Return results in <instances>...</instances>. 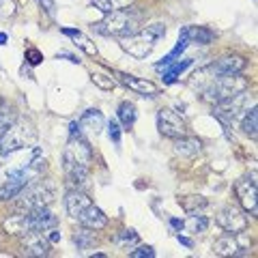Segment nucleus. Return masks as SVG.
Listing matches in <instances>:
<instances>
[{"label":"nucleus","instance_id":"21","mask_svg":"<svg viewBox=\"0 0 258 258\" xmlns=\"http://www.w3.org/2000/svg\"><path fill=\"white\" fill-rule=\"evenodd\" d=\"M181 37L187 43H198V45H209L215 39L213 30H209L205 26H185L181 30Z\"/></svg>","mask_w":258,"mask_h":258},{"label":"nucleus","instance_id":"7","mask_svg":"<svg viewBox=\"0 0 258 258\" xmlns=\"http://www.w3.org/2000/svg\"><path fill=\"white\" fill-rule=\"evenodd\" d=\"M247 97H249L247 91H243V93H237L232 97H226V99H220L217 103H213V114L228 127L232 120L239 116V112H245L249 108Z\"/></svg>","mask_w":258,"mask_h":258},{"label":"nucleus","instance_id":"25","mask_svg":"<svg viewBox=\"0 0 258 258\" xmlns=\"http://www.w3.org/2000/svg\"><path fill=\"white\" fill-rule=\"evenodd\" d=\"M91 5L101 13H114V11L127 9L132 5V0H91Z\"/></svg>","mask_w":258,"mask_h":258},{"label":"nucleus","instance_id":"14","mask_svg":"<svg viewBox=\"0 0 258 258\" xmlns=\"http://www.w3.org/2000/svg\"><path fill=\"white\" fill-rule=\"evenodd\" d=\"M76 222H78L80 226H86V228H91V230L97 232V230H103V228L108 226V215L103 213L99 207H95V205L91 203V205H88L84 211H82V215H80Z\"/></svg>","mask_w":258,"mask_h":258},{"label":"nucleus","instance_id":"15","mask_svg":"<svg viewBox=\"0 0 258 258\" xmlns=\"http://www.w3.org/2000/svg\"><path fill=\"white\" fill-rule=\"evenodd\" d=\"M93 200L88 198V194H84L82 189H69L67 196H64V209H67V213L74 217V220H78L80 215H82L84 209L91 205Z\"/></svg>","mask_w":258,"mask_h":258},{"label":"nucleus","instance_id":"9","mask_svg":"<svg viewBox=\"0 0 258 258\" xmlns=\"http://www.w3.org/2000/svg\"><path fill=\"white\" fill-rule=\"evenodd\" d=\"M157 129L164 138H170V140L187 136V125H185V120L176 114L174 110H159L157 112Z\"/></svg>","mask_w":258,"mask_h":258},{"label":"nucleus","instance_id":"29","mask_svg":"<svg viewBox=\"0 0 258 258\" xmlns=\"http://www.w3.org/2000/svg\"><path fill=\"white\" fill-rule=\"evenodd\" d=\"M187 45H189V43L181 37V39H179V43L174 45V50H172L170 54H168V56H164V58H161V62H157L155 67H157V69H164V67H168V64H172V62H174V58H176V56H181V54H183V50H185Z\"/></svg>","mask_w":258,"mask_h":258},{"label":"nucleus","instance_id":"35","mask_svg":"<svg viewBox=\"0 0 258 258\" xmlns=\"http://www.w3.org/2000/svg\"><path fill=\"white\" fill-rule=\"evenodd\" d=\"M129 256L132 258H153L155 256V249L151 245H140V247H136L134 252H129Z\"/></svg>","mask_w":258,"mask_h":258},{"label":"nucleus","instance_id":"38","mask_svg":"<svg viewBox=\"0 0 258 258\" xmlns=\"http://www.w3.org/2000/svg\"><path fill=\"white\" fill-rule=\"evenodd\" d=\"M39 3H41V7H45V11L47 13H54V9H56V5H54V0H39Z\"/></svg>","mask_w":258,"mask_h":258},{"label":"nucleus","instance_id":"4","mask_svg":"<svg viewBox=\"0 0 258 258\" xmlns=\"http://www.w3.org/2000/svg\"><path fill=\"white\" fill-rule=\"evenodd\" d=\"M166 35V26L164 24H153V26L140 28L138 32L129 37H120V47L134 58H147V56L153 52V47L159 41L161 37Z\"/></svg>","mask_w":258,"mask_h":258},{"label":"nucleus","instance_id":"41","mask_svg":"<svg viewBox=\"0 0 258 258\" xmlns=\"http://www.w3.org/2000/svg\"><path fill=\"white\" fill-rule=\"evenodd\" d=\"M7 41H9V37H7V32H0V45H5Z\"/></svg>","mask_w":258,"mask_h":258},{"label":"nucleus","instance_id":"37","mask_svg":"<svg viewBox=\"0 0 258 258\" xmlns=\"http://www.w3.org/2000/svg\"><path fill=\"white\" fill-rule=\"evenodd\" d=\"M108 134H110V140H114V144H120V125L116 120L108 123Z\"/></svg>","mask_w":258,"mask_h":258},{"label":"nucleus","instance_id":"8","mask_svg":"<svg viewBox=\"0 0 258 258\" xmlns=\"http://www.w3.org/2000/svg\"><path fill=\"white\" fill-rule=\"evenodd\" d=\"M217 224H220V228L226 230V232H230V235H241V232H245L247 230V213L243 211V209H239V207H224L220 213H217Z\"/></svg>","mask_w":258,"mask_h":258},{"label":"nucleus","instance_id":"18","mask_svg":"<svg viewBox=\"0 0 258 258\" xmlns=\"http://www.w3.org/2000/svg\"><path fill=\"white\" fill-rule=\"evenodd\" d=\"M78 125H80V132H88V134H99L103 125H106V118H103V114L97 108H91V110H86L82 118L78 120Z\"/></svg>","mask_w":258,"mask_h":258},{"label":"nucleus","instance_id":"5","mask_svg":"<svg viewBox=\"0 0 258 258\" xmlns=\"http://www.w3.org/2000/svg\"><path fill=\"white\" fill-rule=\"evenodd\" d=\"M54 200V187L47 181H32L26 185L11 203L15 211H32V209L47 207Z\"/></svg>","mask_w":258,"mask_h":258},{"label":"nucleus","instance_id":"28","mask_svg":"<svg viewBox=\"0 0 258 258\" xmlns=\"http://www.w3.org/2000/svg\"><path fill=\"white\" fill-rule=\"evenodd\" d=\"M183 228H187L189 232H205L209 228V220H207L205 215L189 213V220H187V224L183 222Z\"/></svg>","mask_w":258,"mask_h":258},{"label":"nucleus","instance_id":"33","mask_svg":"<svg viewBox=\"0 0 258 258\" xmlns=\"http://www.w3.org/2000/svg\"><path fill=\"white\" fill-rule=\"evenodd\" d=\"M15 13H18V7H15L13 0H0V18L9 20Z\"/></svg>","mask_w":258,"mask_h":258},{"label":"nucleus","instance_id":"20","mask_svg":"<svg viewBox=\"0 0 258 258\" xmlns=\"http://www.w3.org/2000/svg\"><path fill=\"white\" fill-rule=\"evenodd\" d=\"M241 249H243V245L239 243L237 235H230V232L226 237H220L213 243V252L217 256H239V254H243Z\"/></svg>","mask_w":258,"mask_h":258},{"label":"nucleus","instance_id":"13","mask_svg":"<svg viewBox=\"0 0 258 258\" xmlns=\"http://www.w3.org/2000/svg\"><path fill=\"white\" fill-rule=\"evenodd\" d=\"M22 247H24V254L26 256H35V258H41L50 254V239H47L45 232H39V230H32L28 235L22 237Z\"/></svg>","mask_w":258,"mask_h":258},{"label":"nucleus","instance_id":"24","mask_svg":"<svg viewBox=\"0 0 258 258\" xmlns=\"http://www.w3.org/2000/svg\"><path fill=\"white\" fill-rule=\"evenodd\" d=\"M241 129H243V134L249 136L252 140H256L258 136V110H256V103L252 108L245 110V116L241 120Z\"/></svg>","mask_w":258,"mask_h":258},{"label":"nucleus","instance_id":"26","mask_svg":"<svg viewBox=\"0 0 258 258\" xmlns=\"http://www.w3.org/2000/svg\"><path fill=\"white\" fill-rule=\"evenodd\" d=\"M118 120L127 129L134 127V123H136V108H134V103H129V101L120 103V106H118Z\"/></svg>","mask_w":258,"mask_h":258},{"label":"nucleus","instance_id":"3","mask_svg":"<svg viewBox=\"0 0 258 258\" xmlns=\"http://www.w3.org/2000/svg\"><path fill=\"white\" fill-rule=\"evenodd\" d=\"M35 138H37V132L30 120H13L9 129L3 134V138H0V164L7 157H11L13 153L28 149L35 142Z\"/></svg>","mask_w":258,"mask_h":258},{"label":"nucleus","instance_id":"22","mask_svg":"<svg viewBox=\"0 0 258 258\" xmlns=\"http://www.w3.org/2000/svg\"><path fill=\"white\" fill-rule=\"evenodd\" d=\"M60 32H62L64 37H69L78 47H82L84 54H88V56H97V45L84 35L82 30H76V28H60Z\"/></svg>","mask_w":258,"mask_h":258},{"label":"nucleus","instance_id":"36","mask_svg":"<svg viewBox=\"0 0 258 258\" xmlns=\"http://www.w3.org/2000/svg\"><path fill=\"white\" fill-rule=\"evenodd\" d=\"M26 60L32 64V67H37V64L43 62V54L37 50V47H28L26 50Z\"/></svg>","mask_w":258,"mask_h":258},{"label":"nucleus","instance_id":"2","mask_svg":"<svg viewBox=\"0 0 258 258\" xmlns=\"http://www.w3.org/2000/svg\"><path fill=\"white\" fill-rule=\"evenodd\" d=\"M95 32H99L103 37H129L134 32H138L140 26V13H136L134 9H123L114 13H106V18L95 24Z\"/></svg>","mask_w":258,"mask_h":258},{"label":"nucleus","instance_id":"42","mask_svg":"<svg viewBox=\"0 0 258 258\" xmlns=\"http://www.w3.org/2000/svg\"><path fill=\"white\" fill-rule=\"evenodd\" d=\"M5 106V101H3V97H0V108H3Z\"/></svg>","mask_w":258,"mask_h":258},{"label":"nucleus","instance_id":"1","mask_svg":"<svg viewBox=\"0 0 258 258\" xmlns=\"http://www.w3.org/2000/svg\"><path fill=\"white\" fill-rule=\"evenodd\" d=\"M91 164H93V149L88 140L82 134L71 136L62 153L64 174H67V181L71 187L76 189L84 187L88 181V172H91Z\"/></svg>","mask_w":258,"mask_h":258},{"label":"nucleus","instance_id":"23","mask_svg":"<svg viewBox=\"0 0 258 258\" xmlns=\"http://www.w3.org/2000/svg\"><path fill=\"white\" fill-rule=\"evenodd\" d=\"M74 243L78 247V252H86V249H91L95 243H97V235L95 230L86 228V226H82L76 235H74Z\"/></svg>","mask_w":258,"mask_h":258},{"label":"nucleus","instance_id":"40","mask_svg":"<svg viewBox=\"0 0 258 258\" xmlns=\"http://www.w3.org/2000/svg\"><path fill=\"white\" fill-rule=\"evenodd\" d=\"M170 224L174 226V228H179V230L183 228V222H181V220H170Z\"/></svg>","mask_w":258,"mask_h":258},{"label":"nucleus","instance_id":"19","mask_svg":"<svg viewBox=\"0 0 258 258\" xmlns=\"http://www.w3.org/2000/svg\"><path fill=\"white\" fill-rule=\"evenodd\" d=\"M174 153L181 157H196L203 153V142L194 136H181L174 140Z\"/></svg>","mask_w":258,"mask_h":258},{"label":"nucleus","instance_id":"11","mask_svg":"<svg viewBox=\"0 0 258 258\" xmlns=\"http://www.w3.org/2000/svg\"><path fill=\"white\" fill-rule=\"evenodd\" d=\"M247 67V60L243 56H237V54H226L215 58L211 64H209V71L217 78V76H232V74H241Z\"/></svg>","mask_w":258,"mask_h":258},{"label":"nucleus","instance_id":"12","mask_svg":"<svg viewBox=\"0 0 258 258\" xmlns=\"http://www.w3.org/2000/svg\"><path fill=\"white\" fill-rule=\"evenodd\" d=\"M116 80L123 86H127L129 91L138 93V95H144V97H155L159 95V86L155 82H151L147 78H138V76H132V74H123V71H116Z\"/></svg>","mask_w":258,"mask_h":258},{"label":"nucleus","instance_id":"32","mask_svg":"<svg viewBox=\"0 0 258 258\" xmlns=\"http://www.w3.org/2000/svg\"><path fill=\"white\" fill-rule=\"evenodd\" d=\"M203 207H207V200L203 196H189L187 200H183V209L187 213H198L196 209H203Z\"/></svg>","mask_w":258,"mask_h":258},{"label":"nucleus","instance_id":"10","mask_svg":"<svg viewBox=\"0 0 258 258\" xmlns=\"http://www.w3.org/2000/svg\"><path fill=\"white\" fill-rule=\"evenodd\" d=\"M235 191L239 196V203L243 207V211L249 215H256L258 213V200H256V172H252L245 179L237 181L235 185Z\"/></svg>","mask_w":258,"mask_h":258},{"label":"nucleus","instance_id":"16","mask_svg":"<svg viewBox=\"0 0 258 258\" xmlns=\"http://www.w3.org/2000/svg\"><path fill=\"white\" fill-rule=\"evenodd\" d=\"M3 226H5V230L13 237H24V235H28V232H32L30 217H28L26 211H15L13 215H9L3 222Z\"/></svg>","mask_w":258,"mask_h":258},{"label":"nucleus","instance_id":"17","mask_svg":"<svg viewBox=\"0 0 258 258\" xmlns=\"http://www.w3.org/2000/svg\"><path fill=\"white\" fill-rule=\"evenodd\" d=\"M26 213H28V217H30V226H32V230L45 232V230H50V228H56V224H58V220H56V215H54L47 207L32 209V211H26Z\"/></svg>","mask_w":258,"mask_h":258},{"label":"nucleus","instance_id":"39","mask_svg":"<svg viewBox=\"0 0 258 258\" xmlns=\"http://www.w3.org/2000/svg\"><path fill=\"white\" fill-rule=\"evenodd\" d=\"M179 241H181V243H183L185 247H191V241H189V239H185V237H181V235H179Z\"/></svg>","mask_w":258,"mask_h":258},{"label":"nucleus","instance_id":"6","mask_svg":"<svg viewBox=\"0 0 258 258\" xmlns=\"http://www.w3.org/2000/svg\"><path fill=\"white\" fill-rule=\"evenodd\" d=\"M247 88H249L247 78H243L241 74L217 76V78H213V82L203 91V99L217 103L220 99H226V97H232L237 93H243V91H247Z\"/></svg>","mask_w":258,"mask_h":258},{"label":"nucleus","instance_id":"34","mask_svg":"<svg viewBox=\"0 0 258 258\" xmlns=\"http://www.w3.org/2000/svg\"><path fill=\"white\" fill-rule=\"evenodd\" d=\"M138 243V235H136L134 230H125V232H120V237H118V245L127 249V247H132Z\"/></svg>","mask_w":258,"mask_h":258},{"label":"nucleus","instance_id":"31","mask_svg":"<svg viewBox=\"0 0 258 258\" xmlns=\"http://www.w3.org/2000/svg\"><path fill=\"white\" fill-rule=\"evenodd\" d=\"M15 120V110L13 108H7L3 106L0 108V138H3V134L9 129V125Z\"/></svg>","mask_w":258,"mask_h":258},{"label":"nucleus","instance_id":"30","mask_svg":"<svg viewBox=\"0 0 258 258\" xmlns=\"http://www.w3.org/2000/svg\"><path fill=\"white\" fill-rule=\"evenodd\" d=\"M93 80V84L97 88H101V91H114V86H116V80L112 78V76H103V74H93L91 76Z\"/></svg>","mask_w":258,"mask_h":258},{"label":"nucleus","instance_id":"27","mask_svg":"<svg viewBox=\"0 0 258 258\" xmlns=\"http://www.w3.org/2000/svg\"><path fill=\"white\" fill-rule=\"evenodd\" d=\"M191 62H194V58H185L183 62H176V60H174L172 64H168V67H170V69H168V71H166V74H164V82H166V84H172V82H174V80H176V78H179V76L183 74V71H185V69H187V67H189V64H191Z\"/></svg>","mask_w":258,"mask_h":258}]
</instances>
